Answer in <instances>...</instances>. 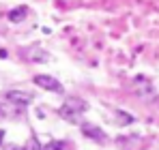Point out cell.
<instances>
[{"instance_id":"1","label":"cell","mask_w":159,"mask_h":150,"mask_svg":"<svg viewBox=\"0 0 159 150\" xmlns=\"http://www.w3.org/2000/svg\"><path fill=\"white\" fill-rule=\"evenodd\" d=\"M86 109H88V103L84 99L71 97V99H67L62 103V107L58 109V114H60L65 120H69V122H78V116H82Z\"/></svg>"},{"instance_id":"2","label":"cell","mask_w":159,"mask_h":150,"mask_svg":"<svg viewBox=\"0 0 159 150\" xmlns=\"http://www.w3.org/2000/svg\"><path fill=\"white\" fill-rule=\"evenodd\" d=\"M34 84L39 86V88H43V90H48V92H62L65 88H62V84L56 79V77H52V75H34Z\"/></svg>"},{"instance_id":"3","label":"cell","mask_w":159,"mask_h":150,"mask_svg":"<svg viewBox=\"0 0 159 150\" xmlns=\"http://www.w3.org/2000/svg\"><path fill=\"white\" fill-rule=\"evenodd\" d=\"M82 133H84V137H88V139H93V142H97V144H103V142H106V133L97 125L84 122V125H82Z\"/></svg>"},{"instance_id":"4","label":"cell","mask_w":159,"mask_h":150,"mask_svg":"<svg viewBox=\"0 0 159 150\" xmlns=\"http://www.w3.org/2000/svg\"><path fill=\"white\" fill-rule=\"evenodd\" d=\"M7 101H11L15 105H28L32 101V95L26 92V90H9L7 92Z\"/></svg>"},{"instance_id":"5","label":"cell","mask_w":159,"mask_h":150,"mask_svg":"<svg viewBox=\"0 0 159 150\" xmlns=\"http://www.w3.org/2000/svg\"><path fill=\"white\" fill-rule=\"evenodd\" d=\"M28 13H30V9L22 4V7H15V9H11L7 17H9V22H13V24H20V22H24V20L28 17Z\"/></svg>"},{"instance_id":"6","label":"cell","mask_w":159,"mask_h":150,"mask_svg":"<svg viewBox=\"0 0 159 150\" xmlns=\"http://www.w3.org/2000/svg\"><path fill=\"white\" fill-rule=\"evenodd\" d=\"M26 58L32 60V62H48L50 60V54L45 50H41V47H30L26 51Z\"/></svg>"},{"instance_id":"7","label":"cell","mask_w":159,"mask_h":150,"mask_svg":"<svg viewBox=\"0 0 159 150\" xmlns=\"http://www.w3.org/2000/svg\"><path fill=\"white\" fill-rule=\"evenodd\" d=\"M135 122V118H133L131 114H127V112H116V125H123V126H127V125H133Z\"/></svg>"},{"instance_id":"8","label":"cell","mask_w":159,"mask_h":150,"mask_svg":"<svg viewBox=\"0 0 159 150\" xmlns=\"http://www.w3.org/2000/svg\"><path fill=\"white\" fill-rule=\"evenodd\" d=\"M24 150H43V146L39 144L37 137H30V139L26 142V146H24Z\"/></svg>"},{"instance_id":"9","label":"cell","mask_w":159,"mask_h":150,"mask_svg":"<svg viewBox=\"0 0 159 150\" xmlns=\"http://www.w3.org/2000/svg\"><path fill=\"white\" fill-rule=\"evenodd\" d=\"M65 148V144L60 142V139H52V142H48L45 146H43V150H62Z\"/></svg>"},{"instance_id":"10","label":"cell","mask_w":159,"mask_h":150,"mask_svg":"<svg viewBox=\"0 0 159 150\" xmlns=\"http://www.w3.org/2000/svg\"><path fill=\"white\" fill-rule=\"evenodd\" d=\"M4 150H24V146H17V144H11V146H7Z\"/></svg>"},{"instance_id":"11","label":"cell","mask_w":159,"mask_h":150,"mask_svg":"<svg viewBox=\"0 0 159 150\" xmlns=\"http://www.w3.org/2000/svg\"><path fill=\"white\" fill-rule=\"evenodd\" d=\"M2 139H4V131L0 129V146H2Z\"/></svg>"},{"instance_id":"12","label":"cell","mask_w":159,"mask_h":150,"mask_svg":"<svg viewBox=\"0 0 159 150\" xmlns=\"http://www.w3.org/2000/svg\"><path fill=\"white\" fill-rule=\"evenodd\" d=\"M157 105H159V95H157Z\"/></svg>"}]
</instances>
